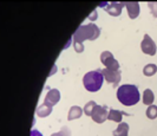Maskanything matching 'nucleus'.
<instances>
[{"label": "nucleus", "mask_w": 157, "mask_h": 136, "mask_svg": "<svg viewBox=\"0 0 157 136\" xmlns=\"http://www.w3.org/2000/svg\"><path fill=\"white\" fill-rule=\"evenodd\" d=\"M145 115L149 120H155L157 119V105L152 104V105H149L145 110Z\"/></svg>", "instance_id": "17"}, {"label": "nucleus", "mask_w": 157, "mask_h": 136, "mask_svg": "<svg viewBox=\"0 0 157 136\" xmlns=\"http://www.w3.org/2000/svg\"><path fill=\"white\" fill-rule=\"evenodd\" d=\"M123 6H124V2H117V1H115V2H108L106 6L104 7V10L111 17H118L121 16V13H122Z\"/></svg>", "instance_id": "8"}, {"label": "nucleus", "mask_w": 157, "mask_h": 136, "mask_svg": "<svg viewBox=\"0 0 157 136\" xmlns=\"http://www.w3.org/2000/svg\"><path fill=\"white\" fill-rule=\"evenodd\" d=\"M141 49L143 53H145L148 56H155L156 55L157 46L154 39L150 37L149 34H144V38L141 43Z\"/></svg>", "instance_id": "5"}, {"label": "nucleus", "mask_w": 157, "mask_h": 136, "mask_svg": "<svg viewBox=\"0 0 157 136\" xmlns=\"http://www.w3.org/2000/svg\"><path fill=\"white\" fill-rule=\"evenodd\" d=\"M123 115L124 112H122L121 110H117V109H111L109 111V115H108V120L112 121V122H116V123H121L122 122V119H123Z\"/></svg>", "instance_id": "13"}, {"label": "nucleus", "mask_w": 157, "mask_h": 136, "mask_svg": "<svg viewBox=\"0 0 157 136\" xmlns=\"http://www.w3.org/2000/svg\"><path fill=\"white\" fill-rule=\"evenodd\" d=\"M113 136H128L129 135V124L126 122H121L118 127L112 131Z\"/></svg>", "instance_id": "12"}, {"label": "nucleus", "mask_w": 157, "mask_h": 136, "mask_svg": "<svg viewBox=\"0 0 157 136\" xmlns=\"http://www.w3.org/2000/svg\"><path fill=\"white\" fill-rule=\"evenodd\" d=\"M51 112H52V107H48L45 103L40 104L39 107L37 108V110H36V114H37L38 117H47Z\"/></svg>", "instance_id": "14"}, {"label": "nucleus", "mask_w": 157, "mask_h": 136, "mask_svg": "<svg viewBox=\"0 0 157 136\" xmlns=\"http://www.w3.org/2000/svg\"><path fill=\"white\" fill-rule=\"evenodd\" d=\"M84 110L78 107V105H72L69 110V114H67V120L69 121H73V120H77V119H80L82 115H83Z\"/></svg>", "instance_id": "11"}, {"label": "nucleus", "mask_w": 157, "mask_h": 136, "mask_svg": "<svg viewBox=\"0 0 157 136\" xmlns=\"http://www.w3.org/2000/svg\"><path fill=\"white\" fill-rule=\"evenodd\" d=\"M101 62L109 70H119V63L110 51H103L101 53Z\"/></svg>", "instance_id": "4"}, {"label": "nucleus", "mask_w": 157, "mask_h": 136, "mask_svg": "<svg viewBox=\"0 0 157 136\" xmlns=\"http://www.w3.org/2000/svg\"><path fill=\"white\" fill-rule=\"evenodd\" d=\"M104 76L102 71L96 70V71H89L83 77V85L90 92H97L102 88Z\"/></svg>", "instance_id": "3"}, {"label": "nucleus", "mask_w": 157, "mask_h": 136, "mask_svg": "<svg viewBox=\"0 0 157 136\" xmlns=\"http://www.w3.org/2000/svg\"><path fill=\"white\" fill-rule=\"evenodd\" d=\"M30 136H43V134L40 133L39 130H37V129H32Z\"/></svg>", "instance_id": "23"}, {"label": "nucleus", "mask_w": 157, "mask_h": 136, "mask_svg": "<svg viewBox=\"0 0 157 136\" xmlns=\"http://www.w3.org/2000/svg\"><path fill=\"white\" fill-rule=\"evenodd\" d=\"M101 34V29L96 24L91 23L87 25H80L76 32L72 36L73 43H80L83 44L85 40H96Z\"/></svg>", "instance_id": "2"}, {"label": "nucleus", "mask_w": 157, "mask_h": 136, "mask_svg": "<svg viewBox=\"0 0 157 136\" xmlns=\"http://www.w3.org/2000/svg\"><path fill=\"white\" fill-rule=\"evenodd\" d=\"M104 80H106L109 84H113L117 85L118 83L122 80V75L119 70H109V69H104L102 71Z\"/></svg>", "instance_id": "7"}, {"label": "nucleus", "mask_w": 157, "mask_h": 136, "mask_svg": "<svg viewBox=\"0 0 157 136\" xmlns=\"http://www.w3.org/2000/svg\"><path fill=\"white\" fill-rule=\"evenodd\" d=\"M51 136H71V130L69 127H63L58 133H53Z\"/></svg>", "instance_id": "19"}, {"label": "nucleus", "mask_w": 157, "mask_h": 136, "mask_svg": "<svg viewBox=\"0 0 157 136\" xmlns=\"http://www.w3.org/2000/svg\"><path fill=\"white\" fill-rule=\"evenodd\" d=\"M154 101H155V94H154V91L151 89H145L144 92H143V103L149 107V105H152Z\"/></svg>", "instance_id": "15"}, {"label": "nucleus", "mask_w": 157, "mask_h": 136, "mask_svg": "<svg viewBox=\"0 0 157 136\" xmlns=\"http://www.w3.org/2000/svg\"><path fill=\"white\" fill-rule=\"evenodd\" d=\"M73 48H75V51L77 52V53H82L83 51H84V45L83 44H80V43H73Z\"/></svg>", "instance_id": "21"}, {"label": "nucleus", "mask_w": 157, "mask_h": 136, "mask_svg": "<svg viewBox=\"0 0 157 136\" xmlns=\"http://www.w3.org/2000/svg\"><path fill=\"white\" fill-rule=\"evenodd\" d=\"M60 101V91L58 89H51L45 96L44 103L47 104L48 107H53Z\"/></svg>", "instance_id": "9"}, {"label": "nucleus", "mask_w": 157, "mask_h": 136, "mask_svg": "<svg viewBox=\"0 0 157 136\" xmlns=\"http://www.w3.org/2000/svg\"><path fill=\"white\" fill-rule=\"evenodd\" d=\"M157 72V65L156 64H147L143 68V75L147 77H151Z\"/></svg>", "instance_id": "16"}, {"label": "nucleus", "mask_w": 157, "mask_h": 136, "mask_svg": "<svg viewBox=\"0 0 157 136\" xmlns=\"http://www.w3.org/2000/svg\"><path fill=\"white\" fill-rule=\"evenodd\" d=\"M97 105V103L94 102V101H89L87 103H85L84 105V108H83V110H84V114L86 115V116H90L91 117V115H92V111H94V107Z\"/></svg>", "instance_id": "18"}, {"label": "nucleus", "mask_w": 157, "mask_h": 136, "mask_svg": "<svg viewBox=\"0 0 157 136\" xmlns=\"http://www.w3.org/2000/svg\"><path fill=\"white\" fill-rule=\"evenodd\" d=\"M97 18H98V13H97V10H94V11L91 12V14L87 17V19H89V20H91V21H94V20H97Z\"/></svg>", "instance_id": "22"}, {"label": "nucleus", "mask_w": 157, "mask_h": 136, "mask_svg": "<svg viewBox=\"0 0 157 136\" xmlns=\"http://www.w3.org/2000/svg\"><path fill=\"white\" fill-rule=\"evenodd\" d=\"M148 7H149L150 12H151V14L157 18V1H149L148 2Z\"/></svg>", "instance_id": "20"}, {"label": "nucleus", "mask_w": 157, "mask_h": 136, "mask_svg": "<svg viewBox=\"0 0 157 136\" xmlns=\"http://www.w3.org/2000/svg\"><path fill=\"white\" fill-rule=\"evenodd\" d=\"M124 6L126 7V11H128V14H129V18L130 19H136L137 17L140 16V2L137 1H128V2H124Z\"/></svg>", "instance_id": "10"}, {"label": "nucleus", "mask_w": 157, "mask_h": 136, "mask_svg": "<svg viewBox=\"0 0 157 136\" xmlns=\"http://www.w3.org/2000/svg\"><path fill=\"white\" fill-rule=\"evenodd\" d=\"M117 99L125 107H132L141 99L138 88L134 84H123L117 89Z\"/></svg>", "instance_id": "1"}, {"label": "nucleus", "mask_w": 157, "mask_h": 136, "mask_svg": "<svg viewBox=\"0 0 157 136\" xmlns=\"http://www.w3.org/2000/svg\"><path fill=\"white\" fill-rule=\"evenodd\" d=\"M108 115H109V111L106 109V107H102V105H96L92 111V115H91V119L94 122L96 123H104L105 121L108 120Z\"/></svg>", "instance_id": "6"}]
</instances>
